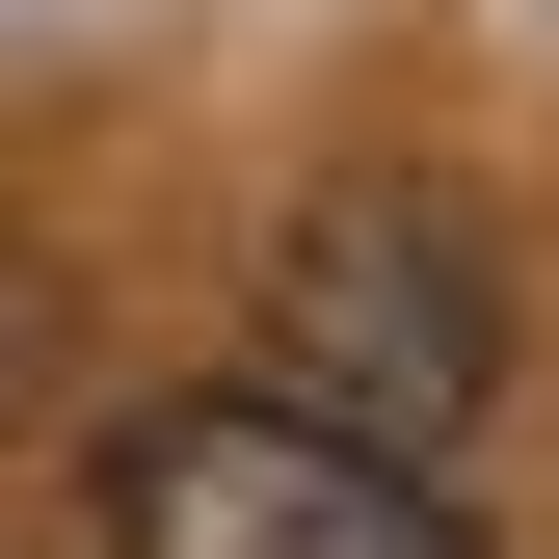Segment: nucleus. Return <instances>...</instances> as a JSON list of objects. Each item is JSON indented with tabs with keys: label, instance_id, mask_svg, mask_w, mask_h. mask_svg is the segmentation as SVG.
<instances>
[{
	"label": "nucleus",
	"instance_id": "nucleus-1",
	"mask_svg": "<svg viewBox=\"0 0 559 559\" xmlns=\"http://www.w3.org/2000/svg\"><path fill=\"white\" fill-rule=\"evenodd\" d=\"M266 400L400 453V479H453V427L507 400V266H479L453 187H320L266 240Z\"/></svg>",
	"mask_w": 559,
	"mask_h": 559
},
{
	"label": "nucleus",
	"instance_id": "nucleus-2",
	"mask_svg": "<svg viewBox=\"0 0 559 559\" xmlns=\"http://www.w3.org/2000/svg\"><path fill=\"white\" fill-rule=\"evenodd\" d=\"M107 559H479L400 453H346V427H294V400H160V427L107 453Z\"/></svg>",
	"mask_w": 559,
	"mask_h": 559
}]
</instances>
